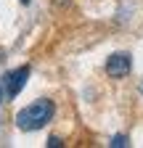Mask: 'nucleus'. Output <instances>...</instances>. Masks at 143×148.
<instances>
[{"label": "nucleus", "instance_id": "obj_1", "mask_svg": "<svg viewBox=\"0 0 143 148\" xmlns=\"http://www.w3.org/2000/svg\"><path fill=\"white\" fill-rule=\"evenodd\" d=\"M53 114H56V106H53V101L48 98H40V101H34L29 106H24L19 114H16V127L24 130V132H32V130H40L45 127Z\"/></svg>", "mask_w": 143, "mask_h": 148}, {"label": "nucleus", "instance_id": "obj_2", "mask_svg": "<svg viewBox=\"0 0 143 148\" xmlns=\"http://www.w3.org/2000/svg\"><path fill=\"white\" fill-rule=\"evenodd\" d=\"M27 79H29V66H19V69L8 71L6 77H3V87H6V95H8V98H16V95L21 92V87L27 85Z\"/></svg>", "mask_w": 143, "mask_h": 148}, {"label": "nucleus", "instance_id": "obj_3", "mask_svg": "<svg viewBox=\"0 0 143 148\" xmlns=\"http://www.w3.org/2000/svg\"><path fill=\"white\" fill-rule=\"evenodd\" d=\"M133 69V58H130V53H114L109 56V61H106V74H109L111 79H122V77H127Z\"/></svg>", "mask_w": 143, "mask_h": 148}, {"label": "nucleus", "instance_id": "obj_4", "mask_svg": "<svg viewBox=\"0 0 143 148\" xmlns=\"http://www.w3.org/2000/svg\"><path fill=\"white\" fill-rule=\"evenodd\" d=\"M111 145L114 148H124V145H127V138H124V135H117V138H111Z\"/></svg>", "mask_w": 143, "mask_h": 148}, {"label": "nucleus", "instance_id": "obj_5", "mask_svg": "<svg viewBox=\"0 0 143 148\" xmlns=\"http://www.w3.org/2000/svg\"><path fill=\"white\" fill-rule=\"evenodd\" d=\"M48 145H50V148H58V145H61V140H58V138H50V140H48Z\"/></svg>", "mask_w": 143, "mask_h": 148}, {"label": "nucleus", "instance_id": "obj_6", "mask_svg": "<svg viewBox=\"0 0 143 148\" xmlns=\"http://www.w3.org/2000/svg\"><path fill=\"white\" fill-rule=\"evenodd\" d=\"M21 3H24V5H27V3H29V0H21Z\"/></svg>", "mask_w": 143, "mask_h": 148}, {"label": "nucleus", "instance_id": "obj_7", "mask_svg": "<svg viewBox=\"0 0 143 148\" xmlns=\"http://www.w3.org/2000/svg\"><path fill=\"white\" fill-rule=\"evenodd\" d=\"M140 95H143V85H140Z\"/></svg>", "mask_w": 143, "mask_h": 148}, {"label": "nucleus", "instance_id": "obj_8", "mask_svg": "<svg viewBox=\"0 0 143 148\" xmlns=\"http://www.w3.org/2000/svg\"><path fill=\"white\" fill-rule=\"evenodd\" d=\"M0 98H3V95H0Z\"/></svg>", "mask_w": 143, "mask_h": 148}]
</instances>
